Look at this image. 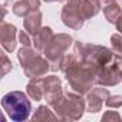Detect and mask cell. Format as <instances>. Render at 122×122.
<instances>
[{
  "mask_svg": "<svg viewBox=\"0 0 122 122\" xmlns=\"http://www.w3.org/2000/svg\"><path fill=\"white\" fill-rule=\"evenodd\" d=\"M3 108L6 109V112L9 113V116L15 121H22L26 119L30 111V103L26 99V96L22 92H12L7 93L3 101Z\"/></svg>",
  "mask_w": 122,
  "mask_h": 122,
  "instance_id": "1",
  "label": "cell"
},
{
  "mask_svg": "<svg viewBox=\"0 0 122 122\" xmlns=\"http://www.w3.org/2000/svg\"><path fill=\"white\" fill-rule=\"evenodd\" d=\"M3 32L7 33V36L3 35V46L7 50H13L15 49V33H16L15 26H10V25L3 26Z\"/></svg>",
  "mask_w": 122,
  "mask_h": 122,
  "instance_id": "2",
  "label": "cell"
},
{
  "mask_svg": "<svg viewBox=\"0 0 122 122\" xmlns=\"http://www.w3.org/2000/svg\"><path fill=\"white\" fill-rule=\"evenodd\" d=\"M112 45L116 47L118 52H122V39L119 36H112Z\"/></svg>",
  "mask_w": 122,
  "mask_h": 122,
  "instance_id": "3",
  "label": "cell"
},
{
  "mask_svg": "<svg viewBox=\"0 0 122 122\" xmlns=\"http://www.w3.org/2000/svg\"><path fill=\"white\" fill-rule=\"evenodd\" d=\"M20 40H22V43H25L26 46L29 45V40H27V37H26V35H25V33H20Z\"/></svg>",
  "mask_w": 122,
  "mask_h": 122,
  "instance_id": "4",
  "label": "cell"
}]
</instances>
